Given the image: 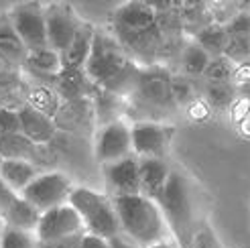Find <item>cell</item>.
<instances>
[{
  "instance_id": "1",
  "label": "cell",
  "mask_w": 250,
  "mask_h": 248,
  "mask_svg": "<svg viewBox=\"0 0 250 248\" xmlns=\"http://www.w3.org/2000/svg\"><path fill=\"white\" fill-rule=\"evenodd\" d=\"M83 73L94 88L110 92L118 98H130L139 82L141 67L124 51L114 35L96 29Z\"/></svg>"
},
{
  "instance_id": "2",
  "label": "cell",
  "mask_w": 250,
  "mask_h": 248,
  "mask_svg": "<svg viewBox=\"0 0 250 248\" xmlns=\"http://www.w3.org/2000/svg\"><path fill=\"white\" fill-rule=\"evenodd\" d=\"M112 206L118 218L120 234L126 236L134 246L151 248L167 240L169 228L157 202L145 195H128L112 200Z\"/></svg>"
},
{
  "instance_id": "3",
  "label": "cell",
  "mask_w": 250,
  "mask_h": 248,
  "mask_svg": "<svg viewBox=\"0 0 250 248\" xmlns=\"http://www.w3.org/2000/svg\"><path fill=\"white\" fill-rule=\"evenodd\" d=\"M157 206L163 214L167 228L181 246H191L195 230V204L189 181L183 173L171 171L165 189L157 197Z\"/></svg>"
},
{
  "instance_id": "4",
  "label": "cell",
  "mask_w": 250,
  "mask_h": 248,
  "mask_svg": "<svg viewBox=\"0 0 250 248\" xmlns=\"http://www.w3.org/2000/svg\"><path fill=\"white\" fill-rule=\"evenodd\" d=\"M67 204L76 209L78 216L82 218L83 230L94 236L110 240L112 236L120 234L118 218L114 212V206L108 195H102L96 189L82 187V185H73V189L69 193Z\"/></svg>"
},
{
  "instance_id": "5",
  "label": "cell",
  "mask_w": 250,
  "mask_h": 248,
  "mask_svg": "<svg viewBox=\"0 0 250 248\" xmlns=\"http://www.w3.org/2000/svg\"><path fill=\"white\" fill-rule=\"evenodd\" d=\"M73 189L71 179L61 171H43L39 177L33 179L24 191L21 193L22 200H27L35 209L41 214L53 207L67 204L69 193Z\"/></svg>"
},
{
  "instance_id": "6",
  "label": "cell",
  "mask_w": 250,
  "mask_h": 248,
  "mask_svg": "<svg viewBox=\"0 0 250 248\" xmlns=\"http://www.w3.org/2000/svg\"><path fill=\"white\" fill-rule=\"evenodd\" d=\"M8 22L29 53L47 49V29H45V4L22 2L12 6L8 12Z\"/></svg>"
},
{
  "instance_id": "7",
  "label": "cell",
  "mask_w": 250,
  "mask_h": 248,
  "mask_svg": "<svg viewBox=\"0 0 250 248\" xmlns=\"http://www.w3.org/2000/svg\"><path fill=\"white\" fill-rule=\"evenodd\" d=\"M175 128L157 120H139L130 126L132 155L139 159H167Z\"/></svg>"
},
{
  "instance_id": "8",
  "label": "cell",
  "mask_w": 250,
  "mask_h": 248,
  "mask_svg": "<svg viewBox=\"0 0 250 248\" xmlns=\"http://www.w3.org/2000/svg\"><path fill=\"white\" fill-rule=\"evenodd\" d=\"M130 98H136L148 110H173L175 102L171 96V76L163 67H141V76Z\"/></svg>"
},
{
  "instance_id": "9",
  "label": "cell",
  "mask_w": 250,
  "mask_h": 248,
  "mask_svg": "<svg viewBox=\"0 0 250 248\" xmlns=\"http://www.w3.org/2000/svg\"><path fill=\"white\" fill-rule=\"evenodd\" d=\"M94 155L100 165H108L114 161L126 159L132 155V139H130V124L124 120H114L110 124L98 128Z\"/></svg>"
},
{
  "instance_id": "10",
  "label": "cell",
  "mask_w": 250,
  "mask_h": 248,
  "mask_svg": "<svg viewBox=\"0 0 250 248\" xmlns=\"http://www.w3.org/2000/svg\"><path fill=\"white\" fill-rule=\"evenodd\" d=\"M83 232L85 230H83L82 218L78 216V212L69 204H63V206L41 214L35 236L39 240V244H49V242H57L69 236H80Z\"/></svg>"
},
{
  "instance_id": "11",
  "label": "cell",
  "mask_w": 250,
  "mask_h": 248,
  "mask_svg": "<svg viewBox=\"0 0 250 248\" xmlns=\"http://www.w3.org/2000/svg\"><path fill=\"white\" fill-rule=\"evenodd\" d=\"M82 19L76 15L69 4H47L45 6V29H47V43L59 55L69 47L78 29L82 27Z\"/></svg>"
},
{
  "instance_id": "12",
  "label": "cell",
  "mask_w": 250,
  "mask_h": 248,
  "mask_svg": "<svg viewBox=\"0 0 250 248\" xmlns=\"http://www.w3.org/2000/svg\"><path fill=\"white\" fill-rule=\"evenodd\" d=\"M102 175L110 200L128 195H141V177H139V157H126L114 163L102 165Z\"/></svg>"
},
{
  "instance_id": "13",
  "label": "cell",
  "mask_w": 250,
  "mask_h": 248,
  "mask_svg": "<svg viewBox=\"0 0 250 248\" xmlns=\"http://www.w3.org/2000/svg\"><path fill=\"white\" fill-rule=\"evenodd\" d=\"M159 22L155 6L145 2H126L114 12V37H128L146 31Z\"/></svg>"
},
{
  "instance_id": "14",
  "label": "cell",
  "mask_w": 250,
  "mask_h": 248,
  "mask_svg": "<svg viewBox=\"0 0 250 248\" xmlns=\"http://www.w3.org/2000/svg\"><path fill=\"white\" fill-rule=\"evenodd\" d=\"M17 116H19V126H21L19 132L22 136H27L31 143L39 145V146H47L55 139V132H57L55 120L37 112L27 102L17 108Z\"/></svg>"
},
{
  "instance_id": "15",
  "label": "cell",
  "mask_w": 250,
  "mask_h": 248,
  "mask_svg": "<svg viewBox=\"0 0 250 248\" xmlns=\"http://www.w3.org/2000/svg\"><path fill=\"white\" fill-rule=\"evenodd\" d=\"M167 159H139V177H141V195L157 202L165 183L171 175Z\"/></svg>"
},
{
  "instance_id": "16",
  "label": "cell",
  "mask_w": 250,
  "mask_h": 248,
  "mask_svg": "<svg viewBox=\"0 0 250 248\" xmlns=\"http://www.w3.org/2000/svg\"><path fill=\"white\" fill-rule=\"evenodd\" d=\"M43 148L45 146L31 143L21 132L0 136V157H2V161H27V163L39 167L43 163V155H45Z\"/></svg>"
},
{
  "instance_id": "17",
  "label": "cell",
  "mask_w": 250,
  "mask_h": 248,
  "mask_svg": "<svg viewBox=\"0 0 250 248\" xmlns=\"http://www.w3.org/2000/svg\"><path fill=\"white\" fill-rule=\"evenodd\" d=\"M94 35H96V27L90 22H82V27L78 29L73 41L69 43V47L61 53V65L65 71H80L83 69L87 57L92 51V43H94Z\"/></svg>"
},
{
  "instance_id": "18",
  "label": "cell",
  "mask_w": 250,
  "mask_h": 248,
  "mask_svg": "<svg viewBox=\"0 0 250 248\" xmlns=\"http://www.w3.org/2000/svg\"><path fill=\"white\" fill-rule=\"evenodd\" d=\"M41 167H37L27 161H2L0 165V181L15 191V193H22L24 187L41 175Z\"/></svg>"
},
{
  "instance_id": "19",
  "label": "cell",
  "mask_w": 250,
  "mask_h": 248,
  "mask_svg": "<svg viewBox=\"0 0 250 248\" xmlns=\"http://www.w3.org/2000/svg\"><path fill=\"white\" fill-rule=\"evenodd\" d=\"M0 57L15 69L22 67L29 57V51L21 43L15 29L10 27L8 19H0Z\"/></svg>"
},
{
  "instance_id": "20",
  "label": "cell",
  "mask_w": 250,
  "mask_h": 248,
  "mask_svg": "<svg viewBox=\"0 0 250 248\" xmlns=\"http://www.w3.org/2000/svg\"><path fill=\"white\" fill-rule=\"evenodd\" d=\"M39 220H41L39 209H35L27 200H22V197L19 195V200L12 204V207L8 209V214L4 216V228L22 230V232H35Z\"/></svg>"
},
{
  "instance_id": "21",
  "label": "cell",
  "mask_w": 250,
  "mask_h": 248,
  "mask_svg": "<svg viewBox=\"0 0 250 248\" xmlns=\"http://www.w3.org/2000/svg\"><path fill=\"white\" fill-rule=\"evenodd\" d=\"M209 57H222L224 49L228 43V31L226 24L222 22H208L195 33V41Z\"/></svg>"
},
{
  "instance_id": "22",
  "label": "cell",
  "mask_w": 250,
  "mask_h": 248,
  "mask_svg": "<svg viewBox=\"0 0 250 248\" xmlns=\"http://www.w3.org/2000/svg\"><path fill=\"white\" fill-rule=\"evenodd\" d=\"M24 65L31 67L33 71L41 73V76H49V78H57L61 71H63V65H61V55L57 51H53L51 47L41 49V51L29 53Z\"/></svg>"
},
{
  "instance_id": "23",
  "label": "cell",
  "mask_w": 250,
  "mask_h": 248,
  "mask_svg": "<svg viewBox=\"0 0 250 248\" xmlns=\"http://www.w3.org/2000/svg\"><path fill=\"white\" fill-rule=\"evenodd\" d=\"M55 80L59 82V94L63 98H69V100L83 98L87 90H94V85L85 78L83 69H80V71H65L63 69Z\"/></svg>"
},
{
  "instance_id": "24",
  "label": "cell",
  "mask_w": 250,
  "mask_h": 248,
  "mask_svg": "<svg viewBox=\"0 0 250 248\" xmlns=\"http://www.w3.org/2000/svg\"><path fill=\"white\" fill-rule=\"evenodd\" d=\"M206 102L216 110H228L236 100V85L232 82H206Z\"/></svg>"
},
{
  "instance_id": "25",
  "label": "cell",
  "mask_w": 250,
  "mask_h": 248,
  "mask_svg": "<svg viewBox=\"0 0 250 248\" xmlns=\"http://www.w3.org/2000/svg\"><path fill=\"white\" fill-rule=\"evenodd\" d=\"M209 55L204 51L202 47L197 43H189L183 53H181V65H183V71L187 73V78H204V71L209 63Z\"/></svg>"
},
{
  "instance_id": "26",
  "label": "cell",
  "mask_w": 250,
  "mask_h": 248,
  "mask_svg": "<svg viewBox=\"0 0 250 248\" xmlns=\"http://www.w3.org/2000/svg\"><path fill=\"white\" fill-rule=\"evenodd\" d=\"M29 106H33L37 112H41L49 118H53L59 110V94L51 88H35L29 94Z\"/></svg>"
},
{
  "instance_id": "27",
  "label": "cell",
  "mask_w": 250,
  "mask_h": 248,
  "mask_svg": "<svg viewBox=\"0 0 250 248\" xmlns=\"http://www.w3.org/2000/svg\"><path fill=\"white\" fill-rule=\"evenodd\" d=\"M94 104H96V116L100 120V126L104 124H110V118L108 114H118V108H120V100L122 98L110 94V92H104V90H98L94 88Z\"/></svg>"
},
{
  "instance_id": "28",
  "label": "cell",
  "mask_w": 250,
  "mask_h": 248,
  "mask_svg": "<svg viewBox=\"0 0 250 248\" xmlns=\"http://www.w3.org/2000/svg\"><path fill=\"white\" fill-rule=\"evenodd\" d=\"M224 57L230 59L234 65H242L250 59V37L244 35H228V43L224 49Z\"/></svg>"
},
{
  "instance_id": "29",
  "label": "cell",
  "mask_w": 250,
  "mask_h": 248,
  "mask_svg": "<svg viewBox=\"0 0 250 248\" xmlns=\"http://www.w3.org/2000/svg\"><path fill=\"white\" fill-rule=\"evenodd\" d=\"M171 96H173L175 106L193 104L197 100L193 80L191 78H181V76H171Z\"/></svg>"
},
{
  "instance_id": "30",
  "label": "cell",
  "mask_w": 250,
  "mask_h": 248,
  "mask_svg": "<svg viewBox=\"0 0 250 248\" xmlns=\"http://www.w3.org/2000/svg\"><path fill=\"white\" fill-rule=\"evenodd\" d=\"M234 71H236V65L230 59H226L224 55L211 57L206 71H204V78H206V82H232Z\"/></svg>"
},
{
  "instance_id": "31",
  "label": "cell",
  "mask_w": 250,
  "mask_h": 248,
  "mask_svg": "<svg viewBox=\"0 0 250 248\" xmlns=\"http://www.w3.org/2000/svg\"><path fill=\"white\" fill-rule=\"evenodd\" d=\"M0 248H39V240L35 232L4 228V232L0 234Z\"/></svg>"
},
{
  "instance_id": "32",
  "label": "cell",
  "mask_w": 250,
  "mask_h": 248,
  "mask_svg": "<svg viewBox=\"0 0 250 248\" xmlns=\"http://www.w3.org/2000/svg\"><path fill=\"white\" fill-rule=\"evenodd\" d=\"M17 200H19V193H15L8 185H4L2 181H0V218L4 220V216L8 214V209L12 207V204H15Z\"/></svg>"
},
{
  "instance_id": "33",
  "label": "cell",
  "mask_w": 250,
  "mask_h": 248,
  "mask_svg": "<svg viewBox=\"0 0 250 248\" xmlns=\"http://www.w3.org/2000/svg\"><path fill=\"white\" fill-rule=\"evenodd\" d=\"M228 35H244L250 37V15H238L230 24H226Z\"/></svg>"
},
{
  "instance_id": "34",
  "label": "cell",
  "mask_w": 250,
  "mask_h": 248,
  "mask_svg": "<svg viewBox=\"0 0 250 248\" xmlns=\"http://www.w3.org/2000/svg\"><path fill=\"white\" fill-rule=\"evenodd\" d=\"M80 248H110V246H108L106 238H100V236H94V234L83 232L80 238Z\"/></svg>"
},
{
  "instance_id": "35",
  "label": "cell",
  "mask_w": 250,
  "mask_h": 248,
  "mask_svg": "<svg viewBox=\"0 0 250 248\" xmlns=\"http://www.w3.org/2000/svg\"><path fill=\"white\" fill-rule=\"evenodd\" d=\"M80 236H69L63 240H57V242H49V244H39V248H80Z\"/></svg>"
},
{
  "instance_id": "36",
  "label": "cell",
  "mask_w": 250,
  "mask_h": 248,
  "mask_svg": "<svg viewBox=\"0 0 250 248\" xmlns=\"http://www.w3.org/2000/svg\"><path fill=\"white\" fill-rule=\"evenodd\" d=\"M108 246L110 248H139V246H134L126 236H122V234H116V236H112L108 240Z\"/></svg>"
},
{
  "instance_id": "37",
  "label": "cell",
  "mask_w": 250,
  "mask_h": 248,
  "mask_svg": "<svg viewBox=\"0 0 250 248\" xmlns=\"http://www.w3.org/2000/svg\"><path fill=\"white\" fill-rule=\"evenodd\" d=\"M236 96L244 98V100L250 104V82H242V83L236 85Z\"/></svg>"
},
{
  "instance_id": "38",
  "label": "cell",
  "mask_w": 250,
  "mask_h": 248,
  "mask_svg": "<svg viewBox=\"0 0 250 248\" xmlns=\"http://www.w3.org/2000/svg\"><path fill=\"white\" fill-rule=\"evenodd\" d=\"M151 248H171V244H167V240H163V242H159V244H155Z\"/></svg>"
},
{
  "instance_id": "39",
  "label": "cell",
  "mask_w": 250,
  "mask_h": 248,
  "mask_svg": "<svg viewBox=\"0 0 250 248\" xmlns=\"http://www.w3.org/2000/svg\"><path fill=\"white\" fill-rule=\"evenodd\" d=\"M0 165H2V157H0Z\"/></svg>"
},
{
  "instance_id": "40",
  "label": "cell",
  "mask_w": 250,
  "mask_h": 248,
  "mask_svg": "<svg viewBox=\"0 0 250 248\" xmlns=\"http://www.w3.org/2000/svg\"><path fill=\"white\" fill-rule=\"evenodd\" d=\"M0 106H2V104H0Z\"/></svg>"
}]
</instances>
